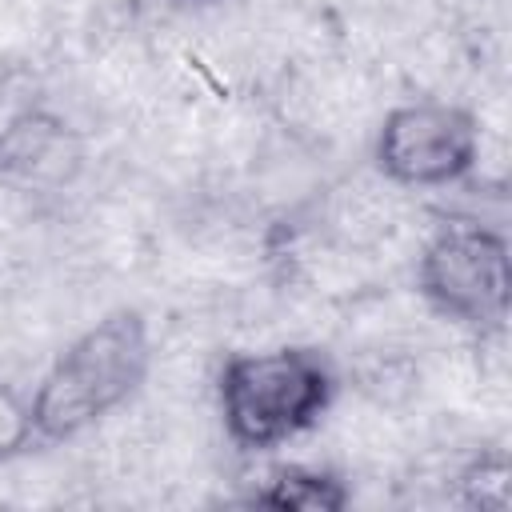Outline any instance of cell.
<instances>
[{"label":"cell","mask_w":512,"mask_h":512,"mask_svg":"<svg viewBox=\"0 0 512 512\" xmlns=\"http://www.w3.org/2000/svg\"><path fill=\"white\" fill-rule=\"evenodd\" d=\"M480 148L476 116L448 100H412L384 116L376 168L408 188H440L472 172Z\"/></svg>","instance_id":"277c9868"},{"label":"cell","mask_w":512,"mask_h":512,"mask_svg":"<svg viewBox=\"0 0 512 512\" xmlns=\"http://www.w3.org/2000/svg\"><path fill=\"white\" fill-rule=\"evenodd\" d=\"M152 344L136 308H116L80 332L44 372L32 396L36 440H72L120 408L148 376Z\"/></svg>","instance_id":"6da1fadb"},{"label":"cell","mask_w":512,"mask_h":512,"mask_svg":"<svg viewBox=\"0 0 512 512\" xmlns=\"http://www.w3.org/2000/svg\"><path fill=\"white\" fill-rule=\"evenodd\" d=\"M32 440H36V428H32V404H24L16 388L0 384V460L20 456Z\"/></svg>","instance_id":"52a82bcc"},{"label":"cell","mask_w":512,"mask_h":512,"mask_svg":"<svg viewBox=\"0 0 512 512\" xmlns=\"http://www.w3.org/2000/svg\"><path fill=\"white\" fill-rule=\"evenodd\" d=\"M176 4H188V0H176Z\"/></svg>","instance_id":"ba28073f"},{"label":"cell","mask_w":512,"mask_h":512,"mask_svg":"<svg viewBox=\"0 0 512 512\" xmlns=\"http://www.w3.org/2000/svg\"><path fill=\"white\" fill-rule=\"evenodd\" d=\"M512 468L508 460L496 452V456H480L472 460V468L460 476V488H464V504L468 508H488V512H504L508 500H512Z\"/></svg>","instance_id":"8992f818"},{"label":"cell","mask_w":512,"mask_h":512,"mask_svg":"<svg viewBox=\"0 0 512 512\" xmlns=\"http://www.w3.org/2000/svg\"><path fill=\"white\" fill-rule=\"evenodd\" d=\"M336 376L316 348L244 352L220 368L224 432L240 448H276L308 432L332 404Z\"/></svg>","instance_id":"7a4b0ae2"},{"label":"cell","mask_w":512,"mask_h":512,"mask_svg":"<svg viewBox=\"0 0 512 512\" xmlns=\"http://www.w3.org/2000/svg\"><path fill=\"white\" fill-rule=\"evenodd\" d=\"M416 284L440 316L472 328H500L512 288L504 232L464 216L444 220L420 252Z\"/></svg>","instance_id":"3957f363"},{"label":"cell","mask_w":512,"mask_h":512,"mask_svg":"<svg viewBox=\"0 0 512 512\" xmlns=\"http://www.w3.org/2000/svg\"><path fill=\"white\" fill-rule=\"evenodd\" d=\"M348 496L352 492L344 488L340 476L304 468V464H288V468H276L260 492H252V504L288 508V512H340L348 504Z\"/></svg>","instance_id":"5b68a950"}]
</instances>
